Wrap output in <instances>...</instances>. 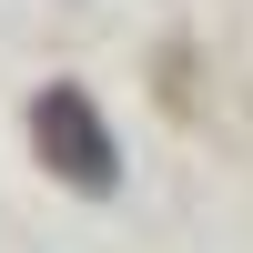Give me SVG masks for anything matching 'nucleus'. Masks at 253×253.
<instances>
[{
    "instance_id": "nucleus-1",
    "label": "nucleus",
    "mask_w": 253,
    "mask_h": 253,
    "mask_svg": "<svg viewBox=\"0 0 253 253\" xmlns=\"http://www.w3.org/2000/svg\"><path fill=\"white\" fill-rule=\"evenodd\" d=\"M31 142L61 162V182H81V193H112V172H122V152H112V132H101L91 91H71V81H51V91L31 101Z\"/></svg>"
}]
</instances>
